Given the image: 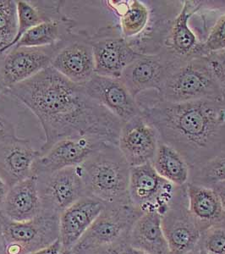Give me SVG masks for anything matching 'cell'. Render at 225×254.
<instances>
[{"label":"cell","mask_w":225,"mask_h":254,"mask_svg":"<svg viewBox=\"0 0 225 254\" xmlns=\"http://www.w3.org/2000/svg\"><path fill=\"white\" fill-rule=\"evenodd\" d=\"M4 93L28 108L45 135L40 156L63 139L97 136L118 146L122 123L87 95L83 84L69 81L49 66Z\"/></svg>","instance_id":"cell-1"},{"label":"cell","mask_w":225,"mask_h":254,"mask_svg":"<svg viewBox=\"0 0 225 254\" xmlns=\"http://www.w3.org/2000/svg\"><path fill=\"white\" fill-rule=\"evenodd\" d=\"M142 115L173 147L191 171L201 167L225 149V100L202 99L170 103L159 98L139 102Z\"/></svg>","instance_id":"cell-2"},{"label":"cell","mask_w":225,"mask_h":254,"mask_svg":"<svg viewBox=\"0 0 225 254\" xmlns=\"http://www.w3.org/2000/svg\"><path fill=\"white\" fill-rule=\"evenodd\" d=\"M79 167L86 196L105 204L130 203V166L117 145H105Z\"/></svg>","instance_id":"cell-3"},{"label":"cell","mask_w":225,"mask_h":254,"mask_svg":"<svg viewBox=\"0 0 225 254\" xmlns=\"http://www.w3.org/2000/svg\"><path fill=\"white\" fill-rule=\"evenodd\" d=\"M163 101L185 103L202 99L225 100L207 56L181 59L171 69L161 93Z\"/></svg>","instance_id":"cell-4"},{"label":"cell","mask_w":225,"mask_h":254,"mask_svg":"<svg viewBox=\"0 0 225 254\" xmlns=\"http://www.w3.org/2000/svg\"><path fill=\"white\" fill-rule=\"evenodd\" d=\"M131 203L106 204L78 243L73 254H93L110 249H120L127 244L134 223L142 215Z\"/></svg>","instance_id":"cell-5"},{"label":"cell","mask_w":225,"mask_h":254,"mask_svg":"<svg viewBox=\"0 0 225 254\" xmlns=\"http://www.w3.org/2000/svg\"><path fill=\"white\" fill-rule=\"evenodd\" d=\"M5 254H29L51 245L59 238V215L43 211L24 222L1 216Z\"/></svg>","instance_id":"cell-6"},{"label":"cell","mask_w":225,"mask_h":254,"mask_svg":"<svg viewBox=\"0 0 225 254\" xmlns=\"http://www.w3.org/2000/svg\"><path fill=\"white\" fill-rule=\"evenodd\" d=\"M181 188L159 176L152 163L130 168V203L142 214L158 213L163 215Z\"/></svg>","instance_id":"cell-7"},{"label":"cell","mask_w":225,"mask_h":254,"mask_svg":"<svg viewBox=\"0 0 225 254\" xmlns=\"http://www.w3.org/2000/svg\"><path fill=\"white\" fill-rule=\"evenodd\" d=\"M89 40L97 75L120 78L125 68L138 57L122 36L118 24L102 27L95 34L90 35Z\"/></svg>","instance_id":"cell-8"},{"label":"cell","mask_w":225,"mask_h":254,"mask_svg":"<svg viewBox=\"0 0 225 254\" xmlns=\"http://www.w3.org/2000/svg\"><path fill=\"white\" fill-rule=\"evenodd\" d=\"M181 59L166 49L156 55H139L125 68L120 80L136 99L151 90L159 94L171 69Z\"/></svg>","instance_id":"cell-9"},{"label":"cell","mask_w":225,"mask_h":254,"mask_svg":"<svg viewBox=\"0 0 225 254\" xmlns=\"http://www.w3.org/2000/svg\"><path fill=\"white\" fill-rule=\"evenodd\" d=\"M79 166L36 176L43 211L60 215L86 196Z\"/></svg>","instance_id":"cell-10"},{"label":"cell","mask_w":225,"mask_h":254,"mask_svg":"<svg viewBox=\"0 0 225 254\" xmlns=\"http://www.w3.org/2000/svg\"><path fill=\"white\" fill-rule=\"evenodd\" d=\"M66 41L54 46L9 49L0 58V82L6 90L32 78L51 65L53 59Z\"/></svg>","instance_id":"cell-11"},{"label":"cell","mask_w":225,"mask_h":254,"mask_svg":"<svg viewBox=\"0 0 225 254\" xmlns=\"http://www.w3.org/2000/svg\"><path fill=\"white\" fill-rule=\"evenodd\" d=\"M109 143L111 142L97 136H71L63 139L37 159L33 167V176L81 165Z\"/></svg>","instance_id":"cell-12"},{"label":"cell","mask_w":225,"mask_h":254,"mask_svg":"<svg viewBox=\"0 0 225 254\" xmlns=\"http://www.w3.org/2000/svg\"><path fill=\"white\" fill-rule=\"evenodd\" d=\"M185 186L177 194L169 208L162 215V227L167 240L170 254H188L197 248L202 230L184 200Z\"/></svg>","instance_id":"cell-13"},{"label":"cell","mask_w":225,"mask_h":254,"mask_svg":"<svg viewBox=\"0 0 225 254\" xmlns=\"http://www.w3.org/2000/svg\"><path fill=\"white\" fill-rule=\"evenodd\" d=\"M90 35L86 31L74 32L64 44L50 66L72 82L86 83L95 74V62Z\"/></svg>","instance_id":"cell-14"},{"label":"cell","mask_w":225,"mask_h":254,"mask_svg":"<svg viewBox=\"0 0 225 254\" xmlns=\"http://www.w3.org/2000/svg\"><path fill=\"white\" fill-rule=\"evenodd\" d=\"M160 138L153 124L142 115L122 125L118 147L130 168L153 162Z\"/></svg>","instance_id":"cell-15"},{"label":"cell","mask_w":225,"mask_h":254,"mask_svg":"<svg viewBox=\"0 0 225 254\" xmlns=\"http://www.w3.org/2000/svg\"><path fill=\"white\" fill-rule=\"evenodd\" d=\"M90 98L101 104L122 122L142 115L136 98L129 92L120 78H111L94 74L83 84Z\"/></svg>","instance_id":"cell-16"},{"label":"cell","mask_w":225,"mask_h":254,"mask_svg":"<svg viewBox=\"0 0 225 254\" xmlns=\"http://www.w3.org/2000/svg\"><path fill=\"white\" fill-rule=\"evenodd\" d=\"M105 203L84 196L59 215V241L62 249L71 250L105 208Z\"/></svg>","instance_id":"cell-17"},{"label":"cell","mask_w":225,"mask_h":254,"mask_svg":"<svg viewBox=\"0 0 225 254\" xmlns=\"http://www.w3.org/2000/svg\"><path fill=\"white\" fill-rule=\"evenodd\" d=\"M40 157L29 140L16 136L0 146V176L9 188L33 176L35 162Z\"/></svg>","instance_id":"cell-18"},{"label":"cell","mask_w":225,"mask_h":254,"mask_svg":"<svg viewBox=\"0 0 225 254\" xmlns=\"http://www.w3.org/2000/svg\"><path fill=\"white\" fill-rule=\"evenodd\" d=\"M43 212L37 176H32L9 188L0 215L13 222L32 220Z\"/></svg>","instance_id":"cell-19"},{"label":"cell","mask_w":225,"mask_h":254,"mask_svg":"<svg viewBox=\"0 0 225 254\" xmlns=\"http://www.w3.org/2000/svg\"><path fill=\"white\" fill-rule=\"evenodd\" d=\"M199 5L191 1L183 2L181 9L172 20L164 49L179 58L205 56L202 43L189 26V20Z\"/></svg>","instance_id":"cell-20"},{"label":"cell","mask_w":225,"mask_h":254,"mask_svg":"<svg viewBox=\"0 0 225 254\" xmlns=\"http://www.w3.org/2000/svg\"><path fill=\"white\" fill-rule=\"evenodd\" d=\"M188 209L202 231L225 222V214L219 196L212 188L187 183L185 185Z\"/></svg>","instance_id":"cell-21"},{"label":"cell","mask_w":225,"mask_h":254,"mask_svg":"<svg viewBox=\"0 0 225 254\" xmlns=\"http://www.w3.org/2000/svg\"><path fill=\"white\" fill-rule=\"evenodd\" d=\"M127 244L148 254H170L162 227V215L145 213L134 223Z\"/></svg>","instance_id":"cell-22"},{"label":"cell","mask_w":225,"mask_h":254,"mask_svg":"<svg viewBox=\"0 0 225 254\" xmlns=\"http://www.w3.org/2000/svg\"><path fill=\"white\" fill-rule=\"evenodd\" d=\"M63 1H16L18 32L9 49L15 46L27 31L40 24L65 17L62 12ZM7 50V51H8ZM6 53V52H5Z\"/></svg>","instance_id":"cell-23"},{"label":"cell","mask_w":225,"mask_h":254,"mask_svg":"<svg viewBox=\"0 0 225 254\" xmlns=\"http://www.w3.org/2000/svg\"><path fill=\"white\" fill-rule=\"evenodd\" d=\"M75 26V20L68 16L44 22L27 31L12 48H40L62 44L74 33Z\"/></svg>","instance_id":"cell-24"},{"label":"cell","mask_w":225,"mask_h":254,"mask_svg":"<svg viewBox=\"0 0 225 254\" xmlns=\"http://www.w3.org/2000/svg\"><path fill=\"white\" fill-rule=\"evenodd\" d=\"M157 173L177 187H185L190 181L191 169L181 154L160 141L152 162Z\"/></svg>","instance_id":"cell-25"},{"label":"cell","mask_w":225,"mask_h":254,"mask_svg":"<svg viewBox=\"0 0 225 254\" xmlns=\"http://www.w3.org/2000/svg\"><path fill=\"white\" fill-rule=\"evenodd\" d=\"M17 32L16 1L0 0V55L7 52Z\"/></svg>","instance_id":"cell-26"},{"label":"cell","mask_w":225,"mask_h":254,"mask_svg":"<svg viewBox=\"0 0 225 254\" xmlns=\"http://www.w3.org/2000/svg\"><path fill=\"white\" fill-rule=\"evenodd\" d=\"M225 180V149L201 167L191 171L190 183L208 186Z\"/></svg>","instance_id":"cell-27"},{"label":"cell","mask_w":225,"mask_h":254,"mask_svg":"<svg viewBox=\"0 0 225 254\" xmlns=\"http://www.w3.org/2000/svg\"><path fill=\"white\" fill-rule=\"evenodd\" d=\"M197 248L208 254H225V222L202 231Z\"/></svg>","instance_id":"cell-28"},{"label":"cell","mask_w":225,"mask_h":254,"mask_svg":"<svg viewBox=\"0 0 225 254\" xmlns=\"http://www.w3.org/2000/svg\"><path fill=\"white\" fill-rule=\"evenodd\" d=\"M202 46L205 56L212 53L225 51V14L220 16L212 27L208 38L202 43Z\"/></svg>","instance_id":"cell-29"},{"label":"cell","mask_w":225,"mask_h":254,"mask_svg":"<svg viewBox=\"0 0 225 254\" xmlns=\"http://www.w3.org/2000/svg\"><path fill=\"white\" fill-rule=\"evenodd\" d=\"M207 57L225 98V51L212 53Z\"/></svg>","instance_id":"cell-30"},{"label":"cell","mask_w":225,"mask_h":254,"mask_svg":"<svg viewBox=\"0 0 225 254\" xmlns=\"http://www.w3.org/2000/svg\"><path fill=\"white\" fill-rule=\"evenodd\" d=\"M16 136L17 135L14 125L5 119L0 117V146L9 142Z\"/></svg>","instance_id":"cell-31"},{"label":"cell","mask_w":225,"mask_h":254,"mask_svg":"<svg viewBox=\"0 0 225 254\" xmlns=\"http://www.w3.org/2000/svg\"><path fill=\"white\" fill-rule=\"evenodd\" d=\"M208 188H212L214 190V192L217 194V196H219L223 210L225 214V180L213 183L208 186Z\"/></svg>","instance_id":"cell-32"},{"label":"cell","mask_w":225,"mask_h":254,"mask_svg":"<svg viewBox=\"0 0 225 254\" xmlns=\"http://www.w3.org/2000/svg\"><path fill=\"white\" fill-rule=\"evenodd\" d=\"M62 249H62L60 241L58 239L45 249H41L39 251L34 252V253L29 254H58L62 251Z\"/></svg>","instance_id":"cell-33"},{"label":"cell","mask_w":225,"mask_h":254,"mask_svg":"<svg viewBox=\"0 0 225 254\" xmlns=\"http://www.w3.org/2000/svg\"><path fill=\"white\" fill-rule=\"evenodd\" d=\"M9 190V186L2 178V176H0V212H1V208L3 205V201L5 199L6 195L8 193Z\"/></svg>","instance_id":"cell-34"},{"label":"cell","mask_w":225,"mask_h":254,"mask_svg":"<svg viewBox=\"0 0 225 254\" xmlns=\"http://www.w3.org/2000/svg\"><path fill=\"white\" fill-rule=\"evenodd\" d=\"M118 254H148L147 253H145V252L141 251V250H138V249H134L132 248L131 246L129 245V244H125V245L123 246L121 249H119V252H118Z\"/></svg>","instance_id":"cell-35"},{"label":"cell","mask_w":225,"mask_h":254,"mask_svg":"<svg viewBox=\"0 0 225 254\" xmlns=\"http://www.w3.org/2000/svg\"><path fill=\"white\" fill-rule=\"evenodd\" d=\"M0 254H5V253H4V242H3V231H2L1 217H0Z\"/></svg>","instance_id":"cell-36"},{"label":"cell","mask_w":225,"mask_h":254,"mask_svg":"<svg viewBox=\"0 0 225 254\" xmlns=\"http://www.w3.org/2000/svg\"><path fill=\"white\" fill-rule=\"evenodd\" d=\"M118 252H119V249H110L107 251L100 252V253L93 254H118Z\"/></svg>","instance_id":"cell-37"},{"label":"cell","mask_w":225,"mask_h":254,"mask_svg":"<svg viewBox=\"0 0 225 254\" xmlns=\"http://www.w3.org/2000/svg\"><path fill=\"white\" fill-rule=\"evenodd\" d=\"M4 92H5V87H4L3 84L0 82V96L4 93Z\"/></svg>","instance_id":"cell-38"},{"label":"cell","mask_w":225,"mask_h":254,"mask_svg":"<svg viewBox=\"0 0 225 254\" xmlns=\"http://www.w3.org/2000/svg\"><path fill=\"white\" fill-rule=\"evenodd\" d=\"M58 254H73L71 250H67V249H62V251Z\"/></svg>","instance_id":"cell-39"},{"label":"cell","mask_w":225,"mask_h":254,"mask_svg":"<svg viewBox=\"0 0 225 254\" xmlns=\"http://www.w3.org/2000/svg\"><path fill=\"white\" fill-rule=\"evenodd\" d=\"M199 254H208L205 251H203L202 249H199Z\"/></svg>","instance_id":"cell-40"}]
</instances>
